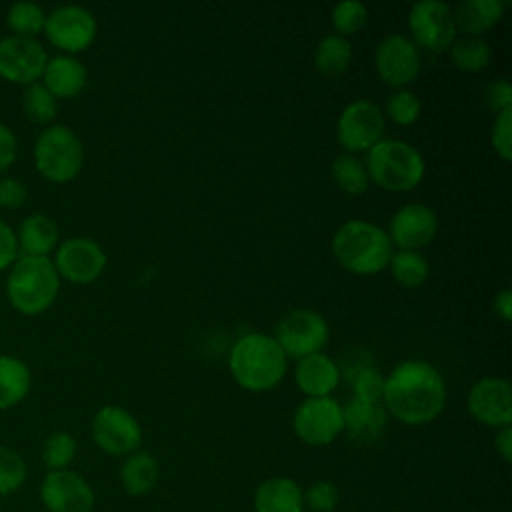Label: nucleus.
<instances>
[{
  "instance_id": "obj_1",
  "label": "nucleus",
  "mask_w": 512,
  "mask_h": 512,
  "mask_svg": "<svg viewBox=\"0 0 512 512\" xmlns=\"http://www.w3.org/2000/svg\"><path fill=\"white\" fill-rule=\"evenodd\" d=\"M446 384L442 374L426 360H404L384 378L382 406L408 426L436 420L446 406Z\"/></svg>"
},
{
  "instance_id": "obj_2",
  "label": "nucleus",
  "mask_w": 512,
  "mask_h": 512,
  "mask_svg": "<svg viewBox=\"0 0 512 512\" xmlns=\"http://www.w3.org/2000/svg\"><path fill=\"white\" fill-rule=\"evenodd\" d=\"M228 368L240 388L248 392H268L286 376L288 358L274 336L248 332L232 344Z\"/></svg>"
},
{
  "instance_id": "obj_3",
  "label": "nucleus",
  "mask_w": 512,
  "mask_h": 512,
  "mask_svg": "<svg viewBox=\"0 0 512 512\" xmlns=\"http://www.w3.org/2000/svg\"><path fill=\"white\" fill-rule=\"evenodd\" d=\"M336 262L358 276H374L388 268L394 246L384 228L368 220H348L332 236Z\"/></svg>"
},
{
  "instance_id": "obj_4",
  "label": "nucleus",
  "mask_w": 512,
  "mask_h": 512,
  "mask_svg": "<svg viewBox=\"0 0 512 512\" xmlns=\"http://www.w3.org/2000/svg\"><path fill=\"white\" fill-rule=\"evenodd\" d=\"M60 276L52 258L18 256L8 268L6 296L10 306L24 316L46 312L58 298Z\"/></svg>"
},
{
  "instance_id": "obj_5",
  "label": "nucleus",
  "mask_w": 512,
  "mask_h": 512,
  "mask_svg": "<svg viewBox=\"0 0 512 512\" xmlns=\"http://www.w3.org/2000/svg\"><path fill=\"white\" fill-rule=\"evenodd\" d=\"M364 164L370 182L386 192H408L422 182L426 172L420 150L396 138H382L372 146Z\"/></svg>"
},
{
  "instance_id": "obj_6",
  "label": "nucleus",
  "mask_w": 512,
  "mask_h": 512,
  "mask_svg": "<svg viewBox=\"0 0 512 512\" xmlns=\"http://www.w3.org/2000/svg\"><path fill=\"white\" fill-rule=\"evenodd\" d=\"M36 172L52 184L72 182L84 166V144L66 124H50L40 130L32 148Z\"/></svg>"
},
{
  "instance_id": "obj_7",
  "label": "nucleus",
  "mask_w": 512,
  "mask_h": 512,
  "mask_svg": "<svg viewBox=\"0 0 512 512\" xmlns=\"http://www.w3.org/2000/svg\"><path fill=\"white\" fill-rule=\"evenodd\" d=\"M42 34L62 54L76 56L92 46L98 34V24L94 14L84 6L64 4L46 14Z\"/></svg>"
},
{
  "instance_id": "obj_8",
  "label": "nucleus",
  "mask_w": 512,
  "mask_h": 512,
  "mask_svg": "<svg viewBox=\"0 0 512 512\" xmlns=\"http://www.w3.org/2000/svg\"><path fill=\"white\" fill-rule=\"evenodd\" d=\"M386 118L378 104L372 100H354L346 104L336 122L338 144L348 152H368L384 138Z\"/></svg>"
},
{
  "instance_id": "obj_9",
  "label": "nucleus",
  "mask_w": 512,
  "mask_h": 512,
  "mask_svg": "<svg viewBox=\"0 0 512 512\" xmlns=\"http://www.w3.org/2000/svg\"><path fill=\"white\" fill-rule=\"evenodd\" d=\"M330 328L326 318L316 310H292L276 326L274 340L286 358H304L322 352L328 344Z\"/></svg>"
},
{
  "instance_id": "obj_10",
  "label": "nucleus",
  "mask_w": 512,
  "mask_h": 512,
  "mask_svg": "<svg viewBox=\"0 0 512 512\" xmlns=\"http://www.w3.org/2000/svg\"><path fill=\"white\" fill-rule=\"evenodd\" d=\"M92 440L108 456H128L140 450L142 426L122 406H102L92 418Z\"/></svg>"
},
{
  "instance_id": "obj_11",
  "label": "nucleus",
  "mask_w": 512,
  "mask_h": 512,
  "mask_svg": "<svg viewBox=\"0 0 512 512\" xmlns=\"http://www.w3.org/2000/svg\"><path fill=\"white\" fill-rule=\"evenodd\" d=\"M292 428L304 444L326 446L342 434V404L332 396L306 398L294 410Z\"/></svg>"
},
{
  "instance_id": "obj_12",
  "label": "nucleus",
  "mask_w": 512,
  "mask_h": 512,
  "mask_svg": "<svg viewBox=\"0 0 512 512\" xmlns=\"http://www.w3.org/2000/svg\"><path fill=\"white\" fill-rule=\"evenodd\" d=\"M52 264L60 276V280H68L72 284H90L106 268V252L104 248L88 238V236H72L58 242Z\"/></svg>"
},
{
  "instance_id": "obj_13",
  "label": "nucleus",
  "mask_w": 512,
  "mask_h": 512,
  "mask_svg": "<svg viewBox=\"0 0 512 512\" xmlns=\"http://www.w3.org/2000/svg\"><path fill=\"white\" fill-rule=\"evenodd\" d=\"M412 42L428 52H444L456 40L452 8L440 0H420L408 12Z\"/></svg>"
},
{
  "instance_id": "obj_14",
  "label": "nucleus",
  "mask_w": 512,
  "mask_h": 512,
  "mask_svg": "<svg viewBox=\"0 0 512 512\" xmlns=\"http://www.w3.org/2000/svg\"><path fill=\"white\" fill-rule=\"evenodd\" d=\"M418 46L404 34H390L378 42L374 52V68L378 78L394 88H404L420 74Z\"/></svg>"
},
{
  "instance_id": "obj_15",
  "label": "nucleus",
  "mask_w": 512,
  "mask_h": 512,
  "mask_svg": "<svg viewBox=\"0 0 512 512\" xmlns=\"http://www.w3.org/2000/svg\"><path fill=\"white\" fill-rule=\"evenodd\" d=\"M48 62L46 48L32 38L4 36L0 38V78L10 84L30 86L40 82Z\"/></svg>"
},
{
  "instance_id": "obj_16",
  "label": "nucleus",
  "mask_w": 512,
  "mask_h": 512,
  "mask_svg": "<svg viewBox=\"0 0 512 512\" xmlns=\"http://www.w3.org/2000/svg\"><path fill=\"white\" fill-rule=\"evenodd\" d=\"M40 500L48 512H92V486L74 470H50L40 484Z\"/></svg>"
},
{
  "instance_id": "obj_17",
  "label": "nucleus",
  "mask_w": 512,
  "mask_h": 512,
  "mask_svg": "<svg viewBox=\"0 0 512 512\" xmlns=\"http://www.w3.org/2000/svg\"><path fill=\"white\" fill-rule=\"evenodd\" d=\"M468 412L488 428L512 424V386L506 378L486 376L472 384L468 392Z\"/></svg>"
},
{
  "instance_id": "obj_18",
  "label": "nucleus",
  "mask_w": 512,
  "mask_h": 512,
  "mask_svg": "<svg viewBox=\"0 0 512 512\" xmlns=\"http://www.w3.org/2000/svg\"><path fill=\"white\" fill-rule=\"evenodd\" d=\"M438 216L422 202H410L398 208L388 222V238L398 250H420L436 238Z\"/></svg>"
},
{
  "instance_id": "obj_19",
  "label": "nucleus",
  "mask_w": 512,
  "mask_h": 512,
  "mask_svg": "<svg viewBox=\"0 0 512 512\" xmlns=\"http://www.w3.org/2000/svg\"><path fill=\"white\" fill-rule=\"evenodd\" d=\"M342 420V432H346L350 440L358 444H372L384 434L388 424V412L382 402L350 398L342 406Z\"/></svg>"
},
{
  "instance_id": "obj_20",
  "label": "nucleus",
  "mask_w": 512,
  "mask_h": 512,
  "mask_svg": "<svg viewBox=\"0 0 512 512\" xmlns=\"http://www.w3.org/2000/svg\"><path fill=\"white\" fill-rule=\"evenodd\" d=\"M294 380L306 398L330 396L340 382V368L328 354L316 352L296 362Z\"/></svg>"
},
{
  "instance_id": "obj_21",
  "label": "nucleus",
  "mask_w": 512,
  "mask_h": 512,
  "mask_svg": "<svg viewBox=\"0 0 512 512\" xmlns=\"http://www.w3.org/2000/svg\"><path fill=\"white\" fill-rule=\"evenodd\" d=\"M40 82L56 100H66L78 96L88 82L86 66L68 54H58L48 58Z\"/></svg>"
},
{
  "instance_id": "obj_22",
  "label": "nucleus",
  "mask_w": 512,
  "mask_h": 512,
  "mask_svg": "<svg viewBox=\"0 0 512 512\" xmlns=\"http://www.w3.org/2000/svg\"><path fill=\"white\" fill-rule=\"evenodd\" d=\"M254 512H304V490L288 476H272L254 492Z\"/></svg>"
},
{
  "instance_id": "obj_23",
  "label": "nucleus",
  "mask_w": 512,
  "mask_h": 512,
  "mask_svg": "<svg viewBox=\"0 0 512 512\" xmlns=\"http://www.w3.org/2000/svg\"><path fill=\"white\" fill-rule=\"evenodd\" d=\"M16 232L18 256H38L50 258L58 246V226L46 214H30L26 216Z\"/></svg>"
},
{
  "instance_id": "obj_24",
  "label": "nucleus",
  "mask_w": 512,
  "mask_h": 512,
  "mask_svg": "<svg viewBox=\"0 0 512 512\" xmlns=\"http://www.w3.org/2000/svg\"><path fill=\"white\" fill-rule=\"evenodd\" d=\"M504 10L502 0H464L452 10L456 32L480 38L502 20Z\"/></svg>"
},
{
  "instance_id": "obj_25",
  "label": "nucleus",
  "mask_w": 512,
  "mask_h": 512,
  "mask_svg": "<svg viewBox=\"0 0 512 512\" xmlns=\"http://www.w3.org/2000/svg\"><path fill=\"white\" fill-rule=\"evenodd\" d=\"M160 480V464L148 450H136L124 456L120 464V482L126 494L144 496Z\"/></svg>"
},
{
  "instance_id": "obj_26",
  "label": "nucleus",
  "mask_w": 512,
  "mask_h": 512,
  "mask_svg": "<svg viewBox=\"0 0 512 512\" xmlns=\"http://www.w3.org/2000/svg\"><path fill=\"white\" fill-rule=\"evenodd\" d=\"M32 388V372L24 360L0 354V410L20 404Z\"/></svg>"
},
{
  "instance_id": "obj_27",
  "label": "nucleus",
  "mask_w": 512,
  "mask_h": 512,
  "mask_svg": "<svg viewBox=\"0 0 512 512\" xmlns=\"http://www.w3.org/2000/svg\"><path fill=\"white\" fill-rule=\"evenodd\" d=\"M352 62V46L348 38L338 34L324 36L314 50V66L326 78H338Z\"/></svg>"
},
{
  "instance_id": "obj_28",
  "label": "nucleus",
  "mask_w": 512,
  "mask_h": 512,
  "mask_svg": "<svg viewBox=\"0 0 512 512\" xmlns=\"http://www.w3.org/2000/svg\"><path fill=\"white\" fill-rule=\"evenodd\" d=\"M330 174L334 184L348 196H360L368 190L370 178L366 172V164L356 154L344 152L336 156L330 166Z\"/></svg>"
},
{
  "instance_id": "obj_29",
  "label": "nucleus",
  "mask_w": 512,
  "mask_h": 512,
  "mask_svg": "<svg viewBox=\"0 0 512 512\" xmlns=\"http://www.w3.org/2000/svg\"><path fill=\"white\" fill-rule=\"evenodd\" d=\"M390 274L402 288H420L430 276L428 260L416 250H396L388 262Z\"/></svg>"
},
{
  "instance_id": "obj_30",
  "label": "nucleus",
  "mask_w": 512,
  "mask_h": 512,
  "mask_svg": "<svg viewBox=\"0 0 512 512\" xmlns=\"http://www.w3.org/2000/svg\"><path fill=\"white\" fill-rule=\"evenodd\" d=\"M448 52H450L452 64L460 72H470V74L488 68V64L492 60V50H490L488 42L482 38H472V36L454 40L450 44Z\"/></svg>"
},
{
  "instance_id": "obj_31",
  "label": "nucleus",
  "mask_w": 512,
  "mask_h": 512,
  "mask_svg": "<svg viewBox=\"0 0 512 512\" xmlns=\"http://www.w3.org/2000/svg\"><path fill=\"white\" fill-rule=\"evenodd\" d=\"M44 22L46 12L36 2H14L6 12V24L12 30V36L38 40V36L44 32Z\"/></svg>"
},
{
  "instance_id": "obj_32",
  "label": "nucleus",
  "mask_w": 512,
  "mask_h": 512,
  "mask_svg": "<svg viewBox=\"0 0 512 512\" xmlns=\"http://www.w3.org/2000/svg\"><path fill=\"white\" fill-rule=\"evenodd\" d=\"M22 110L30 122L50 126L54 124V118L58 114V100L48 92L42 82H34L24 88Z\"/></svg>"
},
{
  "instance_id": "obj_33",
  "label": "nucleus",
  "mask_w": 512,
  "mask_h": 512,
  "mask_svg": "<svg viewBox=\"0 0 512 512\" xmlns=\"http://www.w3.org/2000/svg\"><path fill=\"white\" fill-rule=\"evenodd\" d=\"M42 462L50 470H66L76 456V440L68 432H52L40 450Z\"/></svg>"
},
{
  "instance_id": "obj_34",
  "label": "nucleus",
  "mask_w": 512,
  "mask_h": 512,
  "mask_svg": "<svg viewBox=\"0 0 512 512\" xmlns=\"http://www.w3.org/2000/svg\"><path fill=\"white\" fill-rule=\"evenodd\" d=\"M330 22L342 38L358 34L368 22V8L360 0H344L332 8Z\"/></svg>"
},
{
  "instance_id": "obj_35",
  "label": "nucleus",
  "mask_w": 512,
  "mask_h": 512,
  "mask_svg": "<svg viewBox=\"0 0 512 512\" xmlns=\"http://www.w3.org/2000/svg\"><path fill=\"white\" fill-rule=\"evenodd\" d=\"M382 112L398 126H412L420 118L422 104L414 92L400 88L388 96Z\"/></svg>"
},
{
  "instance_id": "obj_36",
  "label": "nucleus",
  "mask_w": 512,
  "mask_h": 512,
  "mask_svg": "<svg viewBox=\"0 0 512 512\" xmlns=\"http://www.w3.org/2000/svg\"><path fill=\"white\" fill-rule=\"evenodd\" d=\"M28 476V468L24 458L8 448V446H0V496H8L14 494Z\"/></svg>"
},
{
  "instance_id": "obj_37",
  "label": "nucleus",
  "mask_w": 512,
  "mask_h": 512,
  "mask_svg": "<svg viewBox=\"0 0 512 512\" xmlns=\"http://www.w3.org/2000/svg\"><path fill=\"white\" fill-rule=\"evenodd\" d=\"M352 386V398L370 400V402H382V390H384V376L378 368L372 364H360L348 376Z\"/></svg>"
},
{
  "instance_id": "obj_38",
  "label": "nucleus",
  "mask_w": 512,
  "mask_h": 512,
  "mask_svg": "<svg viewBox=\"0 0 512 512\" xmlns=\"http://www.w3.org/2000/svg\"><path fill=\"white\" fill-rule=\"evenodd\" d=\"M340 492L330 480H316L304 490V508L310 512H334Z\"/></svg>"
},
{
  "instance_id": "obj_39",
  "label": "nucleus",
  "mask_w": 512,
  "mask_h": 512,
  "mask_svg": "<svg viewBox=\"0 0 512 512\" xmlns=\"http://www.w3.org/2000/svg\"><path fill=\"white\" fill-rule=\"evenodd\" d=\"M490 144L504 162H510V158H512V108L496 114L492 132H490Z\"/></svg>"
},
{
  "instance_id": "obj_40",
  "label": "nucleus",
  "mask_w": 512,
  "mask_h": 512,
  "mask_svg": "<svg viewBox=\"0 0 512 512\" xmlns=\"http://www.w3.org/2000/svg\"><path fill=\"white\" fill-rule=\"evenodd\" d=\"M28 200V188L22 180L14 176L0 178V208L18 210Z\"/></svg>"
},
{
  "instance_id": "obj_41",
  "label": "nucleus",
  "mask_w": 512,
  "mask_h": 512,
  "mask_svg": "<svg viewBox=\"0 0 512 512\" xmlns=\"http://www.w3.org/2000/svg\"><path fill=\"white\" fill-rule=\"evenodd\" d=\"M484 104L494 112L500 114L502 110L512 108V86L506 78L494 80L484 90Z\"/></svg>"
},
{
  "instance_id": "obj_42",
  "label": "nucleus",
  "mask_w": 512,
  "mask_h": 512,
  "mask_svg": "<svg viewBox=\"0 0 512 512\" xmlns=\"http://www.w3.org/2000/svg\"><path fill=\"white\" fill-rule=\"evenodd\" d=\"M16 258H18L16 232L12 226H8V222L0 218V272L8 270Z\"/></svg>"
},
{
  "instance_id": "obj_43",
  "label": "nucleus",
  "mask_w": 512,
  "mask_h": 512,
  "mask_svg": "<svg viewBox=\"0 0 512 512\" xmlns=\"http://www.w3.org/2000/svg\"><path fill=\"white\" fill-rule=\"evenodd\" d=\"M16 156H18V138L8 124L0 122V174L12 168V164L16 162Z\"/></svg>"
},
{
  "instance_id": "obj_44",
  "label": "nucleus",
  "mask_w": 512,
  "mask_h": 512,
  "mask_svg": "<svg viewBox=\"0 0 512 512\" xmlns=\"http://www.w3.org/2000/svg\"><path fill=\"white\" fill-rule=\"evenodd\" d=\"M494 448L498 452V456L508 464L512 462V426H504L498 428L496 436H494Z\"/></svg>"
},
{
  "instance_id": "obj_45",
  "label": "nucleus",
  "mask_w": 512,
  "mask_h": 512,
  "mask_svg": "<svg viewBox=\"0 0 512 512\" xmlns=\"http://www.w3.org/2000/svg\"><path fill=\"white\" fill-rule=\"evenodd\" d=\"M494 312L502 322H510V318H512V292L508 288H504L502 292L496 294Z\"/></svg>"
}]
</instances>
